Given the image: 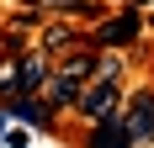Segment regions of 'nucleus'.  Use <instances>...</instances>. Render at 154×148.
Instances as JSON below:
<instances>
[{
  "instance_id": "obj_2",
  "label": "nucleus",
  "mask_w": 154,
  "mask_h": 148,
  "mask_svg": "<svg viewBox=\"0 0 154 148\" xmlns=\"http://www.w3.org/2000/svg\"><path fill=\"white\" fill-rule=\"evenodd\" d=\"M117 122H122V138H128V148L154 143V90L122 95V106H117Z\"/></svg>"
},
{
  "instance_id": "obj_9",
  "label": "nucleus",
  "mask_w": 154,
  "mask_h": 148,
  "mask_svg": "<svg viewBox=\"0 0 154 148\" xmlns=\"http://www.w3.org/2000/svg\"><path fill=\"white\" fill-rule=\"evenodd\" d=\"M122 5H133V11H143V5H154V0H122Z\"/></svg>"
},
{
  "instance_id": "obj_1",
  "label": "nucleus",
  "mask_w": 154,
  "mask_h": 148,
  "mask_svg": "<svg viewBox=\"0 0 154 148\" xmlns=\"http://www.w3.org/2000/svg\"><path fill=\"white\" fill-rule=\"evenodd\" d=\"M85 43H91V48H138V43H143V16L133 11V5H122V11H101L96 27L85 32Z\"/></svg>"
},
{
  "instance_id": "obj_7",
  "label": "nucleus",
  "mask_w": 154,
  "mask_h": 148,
  "mask_svg": "<svg viewBox=\"0 0 154 148\" xmlns=\"http://www.w3.org/2000/svg\"><path fill=\"white\" fill-rule=\"evenodd\" d=\"M0 143H27V127L5 111V106H0Z\"/></svg>"
},
{
  "instance_id": "obj_8",
  "label": "nucleus",
  "mask_w": 154,
  "mask_h": 148,
  "mask_svg": "<svg viewBox=\"0 0 154 148\" xmlns=\"http://www.w3.org/2000/svg\"><path fill=\"white\" fill-rule=\"evenodd\" d=\"M16 95V53H0V101Z\"/></svg>"
},
{
  "instance_id": "obj_4",
  "label": "nucleus",
  "mask_w": 154,
  "mask_h": 148,
  "mask_svg": "<svg viewBox=\"0 0 154 148\" xmlns=\"http://www.w3.org/2000/svg\"><path fill=\"white\" fill-rule=\"evenodd\" d=\"M0 106H5V111L21 122V127H37V132H48V127H53V117H59V111H53V106L37 95V90H32V95H5Z\"/></svg>"
},
{
  "instance_id": "obj_3",
  "label": "nucleus",
  "mask_w": 154,
  "mask_h": 148,
  "mask_svg": "<svg viewBox=\"0 0 154 148\" xmlns=\"http://www.w3.org/2000/svg\"><path fill=\"white\" fill-rule=\"evenodd\" d=\"M122 106V85H112V79H85V85L75 90V111L80 122H101V117H112Z\"/></svg>"
},
{
  "instance_id": "obj_6",
  "label": "nucleus",
  "mask_w": 154,
  "mask_h": 148,
  "mask_svg": "<svg viewBox=\"0 0 154 148\" xmlns=\"http://www.w3.org/2000/svg\"><path fill=\"white\" fill-rule=\"evenodd\" d=\"M85 127H91V132H85V143H91V148H128L117 111H112V117H101V122H85Z\"/></svg>"
},
{
  "instance_id": "obj_10",
  "label": "nucleus",
  "mask_w": 154,
  "mask_h": 148,
  "mask_svg": "<svg viewBox=\"0 0 154 148\" xmlns=\"http://www.w3.org/2000/svg\"><path fill=\"white\" fill-rule=\"evenodd\" d=\"M0 32H5V21H0Z\"/></svg>"
},
{
  "instance_id": "obj_5",
  "label": "nucleus",
  "mask_w": 154,
  "mask_h": 148,
  "mask_svg": "<svg viewBox=\"0 0 154 148\" xmlns=\"http://www.w3.org/2000/svg\"><path fill=\"white\" fill-rule=\"evenodd\" d=\"M80 43H85V32H80L75 21H59V16H53V21H37V48H43L48 58H59V53H69V48H80Z\"/></svg>"
}]
</instances>
